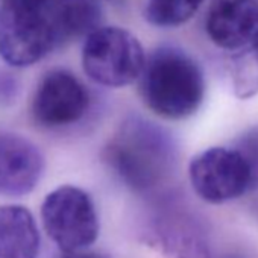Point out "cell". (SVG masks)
<instances>
[{"instance_id": "cell-1", "label": "cell", "mask_w": 258, "mask_h": 258, "mask_svg": "<svg viewBox=\"0 0 258 258\" xmlns=\"http://www.w3.org/2000/svg\"><path fill=\"white\" fill-rule=\"evenodd\" d=\"M139 79L145 105L161 118H188L204 102V72L188 53L178 47H158L146 59Z\"/></svg>"}, {"instance_id": "cell-2", "label": "cell", "mask_w": 258, "mask_h": 258, "mask_svg": "<svg viewBox=\"0 0 258 258\" xmlns=\"http://www.w3.org/2000/svg\"><path fill=\"white\" fill-rule=\"evenodd\" d=\"M106 161L127 187L145 191L157 187L172 172L175 146L157 124L133 118L111 140Z\"/></svg>"}, {"instance_id": "cell-3", "label": "cell", "mask_w": 258, "mask_h": 258, "mask_svg": "<svg viewBox=\"0 0 258 258\" xmlns=\"http://www.w3.org/2000/svg\"><path fill=\"white\" fill-rule=\"evenodd\" d=\"M81 56L85 75L108 88H121L136 82L146 62L139 38L117 26L96 28L90 32Z\"/></svg>"}, {"instance_id": "cell-4", "label": "cell", "mask_w": 258, "mask_h": 258, "mask_svg": "<svg viewBox=\"0 0 258 258\" xmlns=\"http://www.w3.org/2000/svg\"><path fill=\"white\" fill-rule=\"evenodd\" d=\"M41 222L49 238L62 253L85 252L96 243L100 223L91 196L75 185H61L46 195Z\"/></svg>"}, {"instance_id": "cell-5", "label": "cell", "mask_w": 258, "mask_h": 258, "mask_svg": "<svg viewBox=\"0 0 258 258\" xmlns=\"http://www.w3.org/2000/svg\"><path fill=\"white\" fill-rule=\"evenodd\" d=\"M49 7H28L11 0L4 2L0 8V58L7 64L34 66L58 46L49 19Z\"/></svg>"}, {"instance_id": "cell-6", "label": "cell", "mask_w": 258, "mask_h": 258, "mask_svg": "<svg viewBox=\"0 0 258 258\" xmlns=\"http://www.w3.org/2000/svg\"><path fill=\"white\" fill-rule=\"evenodd\" d=\"M193 191L208 204H225L250 190V175L241 154L234 148H210L188 166Z\"/></svg>"}, {"instance_id": "cell-7", "label": "cell", "mask_w": 258, "mask_h": 258, "mask_svg": "<svg viewBox=\"0 0 258 258\" xmlns=\"http://www.w3.org/2000/svg\"><path fill=\"white\" fill-rule=\"evenodd\" d=\"M90 96L85 85L69 70L47 72L32 97L31 114L37 124L59 129L78 123L88 109Z\"/></svg>"}, {"instance_id": "cell-8", "label": "cell", "mask_w": 258, "mask_h": 258, "mask_svg": "<svg viewBox=\"0 0 258 258\" xmlns=\"http://www.w3.org/2000/svg\"><path fill=\"white\" fill-rule=\"evenodd\" d=\"M44 173V157L29 139L0 131V198H22L35 190Z\"/></svg>"}, {"instance_id": "cell-9", "label": "cell", "mask_w": 258, "mask_h": 258, "mask_svg": "<svg viewBox=\"0 0 258 258\" xmlns=\"http://www.w3.org/2000/svg\"><path fill=\"white\" fill-rule=\"evenodd\" d=\"M205 31L220 49L241 52L258 46L256 0H217L208 11Z\"/></svg>"}, {"instance_id": "cell-10", "label": "cell", "mask_w": 258, "mask_h": 258, "mask_svg": "<svg viewBox=\"0 0 258 258\" xmlns=\"http://www.w3.org/2000/svg\"><path fill=\"white\" fill-rule=\"evenodd\" d=\"M40 231L29 208L0 205V258H38Z\"/></svg>"}, {"instance_id": "cell-11", "label": "cell", "mask_w": 258, "mask_h": 258, "mask_svg": "<svg viewBox=\"0 0 258 258\" xmlns=\"http://www.w3.org/2000/svg\"><path fill=\"white\" fill-rule=\"evenodd\" d=\"M49 19L56 44L61 46L87 32H93L97 28L100 10L94 0H52Z\"/></svg>"}, {"instance_id": "cell-12", "label": "cell", "mask_w": 258, "mask_h": 258, "mask_svg": "<svg viewBox=\"0 0 258 258\" xmlns=\"http://www.w3.org/2000/svg\"><path fill=\"white\" fill-rule=\"evenodd\" d=\"M205 0H148L145 17L160 28H175L187 23Z\"/></svg>"}, {"instance_id": "cell-13", "label": "cell", "mask_w": 258, "mask_h": 258, "mask_svg": "<svg viewBox=\"0 0 258 258\" xmlns=\"http://www.w3.org/2000/svg\"><path fill=\"white\" fill-rule=\"evenodd\" d=\"M232 85L235 96L249 99L258 93V50L255 47L232 56Z\"/></svg>"}, {"instance_id": "cell-14", "label": "cell", "mask_w": 258, "mask_h": 258, "mask_svg": "<svg viewBox=\"0 0 258 258\" xmlns=\"http://www.w3.org/2000/svg\"><path fill=\"white\" fill-rule=\"evenodd\" d=\"M244 158L249 175H250V190L258 191V126L250 127L244 133L235 148Z\"/></svg>"}, {"instance_id": "cell-15", "label": "cell", "mask_w": 258, "mask_h": 258, "mask_svg": "<svg viewBox=\"0 0 258 258\" xmlns=\"http://www.w3.org/2000/svg\"><path fill=\"white\" fill-rule=\"evenodd\" d=\"M11 2L16 4H22V5H28V7H37V8H47L52 0H11Z\"/></svg>"}, {"instance_id": "cell-16", "label": "cell", "mask_w": 258, "mask_h": 258, "mask_svg": "<svg viewBox=\"0 0 258 258\" xmlns=\"http://www.w3.org/2000/svg\"><path fill=\"white\" fill-rule=\"evenodd\" d=\"M59 258H102L91 252H76V253H62Z\"/></svg>"}, {"instance_id": "cell-17", "label": "cell", "mask_w": 258, "mask_h": 258, "mask_svg": "<svg viewBox=\"0 0 258 258\" xmlns=\"http://www.w3.org/2000/svg\"><path fill=\"white\" fill-rule=\"evenodd\" d=\"M222 258H246V256H244V255H241V253H238V252H231V253L223 255Z\"/></svg>"}, {"instance_id": "cell-18", "label": "cell", "mask_w": 258, "mask_h": 258, "mask_svg": "<svg viewBox=\"0 0 258 258\" xmlns=\"http://www.w3.org/2000/svg\"><path fill=\"white\" fill-rule=\"evenodd\" d=\"M255 49H256V50H258V46H256V47H255Z\"/></svg>"}]
</instances>
